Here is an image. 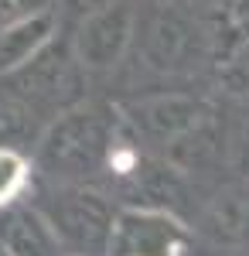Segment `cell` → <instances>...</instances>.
Masks as SVG:
<instances>
[{
  "instance_id": "cell-1",
  "label": "cell",
  "mask_w": 249,
  "mask_h": 256,
  "mask_svg": "<svg viewBox=\"0 0 249 256\" xmlns=\"http://www.w3.org/2000/svg\"><path fill=\"white\" fill-rule=\"evenodd\" d=\"M184 229L168 212H126L116 229V256H181Z\"/></svg>"
},
{
  "instance_id": "cell-2",
  "label": "cell",
  "mask_w": 249,
  "mask_h": 256,
  "mask_svg": "<svg viewBox=\"0 0 249 256\" xmlns=\"http://www.w3.org/2000/svg\"><path fill=\"white\" fill-rule=\"evenodd\" d=\"M24 181H28V160L20 158L18 150L4 147L0 150V205L18 195L20 188H24Z\"/></svg>"
},
{
  "instance_id": "cell-3",
  "label": "cell",
  "mask_w": 249,
  "mask_h": 256,
  "mask_svg": "<svg viewBox=\"0 0 249 256\" xmlns=\"http://www.w3.org/2000/svg\"><path fill=\"white\" fill-rule=\"evenodd\" d=\"M113 168H120V174H126V171H130V168H134V154H130V150H120V154H113Z\"/></svg>"
}]
</instances>
